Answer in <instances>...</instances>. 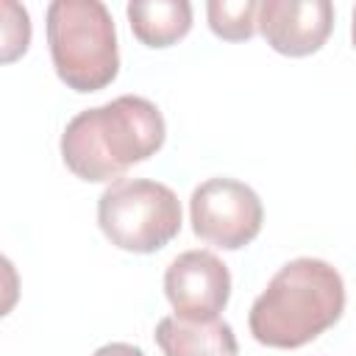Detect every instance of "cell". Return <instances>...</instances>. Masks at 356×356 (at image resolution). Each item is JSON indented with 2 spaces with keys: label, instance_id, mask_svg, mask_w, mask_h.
<instances>
[{
  "label": "cell",
  "instance_id": "obj_5",
  "mask_svg": "<svg viewBox=\"0 0 356 356\" xmlns=\"http://www.w3.org/2000/svg\"><path fill=\"white\" fill-rule=\"evenodd\" d=\"M189 217L195 236L222 250H239L259 236L264 206L248 184L236 178H209L195 186Z\"/></svg>",
  "mask_w": 356,
  "mask_h": 356
},
{
  "label": "cell",
  "instance_id": "obj_4",
  "mask_svg": "<svg viewBox=\"0 0 356 356\" xmlns=\"http://www.w3.org/2000/svg\"><path fill=\"white\" fill-rule=\"evenodd\" d=\"M97 225L103 236L128 253H156L181 231L178 195L159 181L120 178L97 200Z\"/></svg>",
  "mask_w": 356,
  "mask_h": 356
},
{
  "label": "cell",
  "instance_id": "obj_11",
  "mask_svg": "<svg viewBox=\"0 0 356 356\" xmlns=\"http://www.w3.org/2000/svg\"><path fill=\"white\" fill-rule=\"evenodd\" d=\"M3 61H14L17 56H22L28 50L31 42V19L28 11L17 3H3Z\"/></svg>",
  "mask_w": 356,
  "mask_h": 356
},
{
  "label": "cell",
  "instance_id": "obj_2",
  "mask_svg": "<svg viewBox=\"0 0 356 356\" xmlns=\"http://www.w3.org/2000/svg\"><path fill=\"white\" fill-rule=\"evenodd\" d=\"M345 312V284L334 264L312 256L286 261L253 300L248 325L259 345L295 350L328 331Z\"/></svg>",
  "mask_w": 356,
  "mask_h": 356
},
{
  "label": "cell",
  "instance_id": "obj_13",
  "mask_svg": "<svg viewBox=\"0 0 356 356\" xmlns=\"http://www.w3.org/2000/svg\"><path fill=\"white\" fill-rule=\"evenodd\" d=\"M350 39H353V47H356V8H353V22H350Z\"/></svg>",
  "mask_w": 356,
  "mask_h": 356
},
{
  "label": "cell",
  "instance_id": "obj_12",
  "mask_svg": "<svg viewBox=\"0 0 356 356\" xmlns=\"http://www.w3.org/2000/svg\"><path fill=\"white\" fill-rule=\"evenodd\" d=\"M92 356H145V350L136 345H128V342H108V345L97 348Z\"/></svg>",
  "mask_w": 356,
  "mask_h": 356
},
{
  "label": "cell",
  "instance_id": "obj_1",
  "mask_svg": "<svg viewBox=\"0 0 356 356\" xmlns=\"http://www.w3.org/2000/svg\"><path fill=\"white\" fill-rule=\"evenodd\" d=\"M164 136L167 125L156 103L139 95H120L67 122L61 134V159L81 181H120L128 167L156 156Z\"/></svg>",
  "mask_w": 356,
  "mask_h": 356
},
{
  "label": "cell",
  "instance_id": "obj_10",
  "mask_svg": "<svg viewBox=\"0 0 356 356\" xmlns=\"http://www.w3.org/2000/svg\"><path fill=\"white\" fill-rule=\"evenodd\" d=\"M209 28L214 36L225 42H245L256 33L259 19V3L256 0H211L206 6Z\"/></svg>",
  "mask_w": 356,
  "mask_h": 356
},
{
  "label": "cell",
  "instance_id": "obj_3",
  "mask_svg": "<svg viewBox=\"0 0 356 356\" xmlns=\"http://www.w3.org/2000/svg\"><path fill=\"white\" fill-rule=\"evenodd\" d=\"M47 44L56 75L75 92H100L120 72L117 31L100 0H53Z\"/></svg>",
  "mask_w": 356,
  "mask_h": 356
},
{
  "label": "cell",
  "instance_id": "obj_7",
  "mask_svg": "<svg viewBox=\"0 0 356 356\" xmlns=\"http://www.w3.org/2000/svg\"><path fill=\"white\" fill-rule=\"evenodd\" d=\"M264 42L281 56H312L334 31V6L328 0H264L256 19Z\"/></svg>",
  "mask_w": 356,
  "mask_h": 356
},
{
  "label": "cell",
  "instance_id": "obj_8",
  "mask_svg": "<svg viewBox=\"0 0 356 356\" xmlns=\"http://www.w3.org/2000/svg\"><path fill=\"white\" fill-rule=\"evenodd\" d=\"M153 337L164 356H236L239 350L234 328L220 317L186 320L170 314L159 320Z\"/></svg>",
  "mask_w": 356,
  "mask_h": 356
},
{
  "label": "cell",
  "instance_id": "obj_6",
  "mask_svg": "<svg viewBox=\"0 0 356 356\" xmlns=\"http://www.w3.org/2000/svg\"><path fill=\"white\" fill-rule=\"evenodd\" d=\"M164 295L178 317L214 320L231 298V273L211 250H184L164 273Z\"/></svg>",
  "mask_w": 356,
  "mask_h": 356
},
{
  "label": "cell",
  "instance_id": "obj_9",
  "mask_svg": "<svg viewBox=\"0 0 356 356\" xmlns=\"http://www.w3.org/2000/svg\"><path fill=\"white\" fill-rule=\"evenodd\" d=\"M125 14L145 47H170L192 28V6L186 0H134Z\"/></svg>",
  "mask_w": 356,
  "mask_h": 356
}]
</instances>
